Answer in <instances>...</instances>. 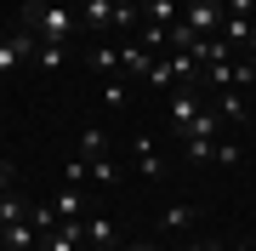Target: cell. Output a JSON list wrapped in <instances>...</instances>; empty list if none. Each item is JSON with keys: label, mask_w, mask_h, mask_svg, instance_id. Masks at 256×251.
<instances>
[{"label": "cell", "mask_w": 256, "mask_h": 251, "mask_svg": "<svg viewBox=\"0 0 256 251\" xmlns=\"http://www.w3.org/2000/svg\"><path fill=\"white\" fill-rule=\"evenodd\" d=\"M102 103H108V109L126 103V80H120V75H102Z\"/></svg>", "instance_id": "obj_20"}, {"label": "cell", "mask_w": 256, "mask_h": 251, "mask_svg": "<svg viewBox=\"0 0 256 251\" xmlns=\"http://www.w3.org/2000/svg\"><path fill=\"white\" fill-rule=\"evenodd\" d=\"M148 86H154V92H171V86H176V75H171V63H165V52L154 57V69H148V75H142Z\"/></svg>", "instance_id": "obj_17"}, {"label": "cell", "mask_w": 256, "mask_h": 251, "mask_svg": "<svg viewBox=\"0 0 256 251\" xmlns=\"http://www.w3.org/2000/svg\"><path fill=\"white\" fill-rule=\"evenodd\" d=\"M245 251H256V245H245Z\"/></svg>", "instance_id": "obj_28"}, {"label": "cell", "mask_w": 256, "mask_h": 251, "mask_svg": "<svg viewBox=\"0 0 256 251\" xmlns=\"http://www.w3.org/2000/svg\"><path fill=\"white\" fill-rule=\"evenodd\" d=\"M40 35L34 29H18V35H0V75H18V69H34Z\"/></svg>", "instance_id": "obj_2"}, {"label": "cell", "mask_w": 256, "mask_h": 251, "mask_svg": "<svg viewBox=\"0 0 256 251\" xmlns=\"http://www.w3.org/2000/svg\"><path fill=\"white\" fill-rule=\"evenodd\" d=\"M80 29L86 35H108L114 29V0H80Z\"/></svg>", "instance_id": "obj_7"}, {"label": "cell", "mask_w": 256, "mask_h": 251, "mask_svg": "<svg viewBox=\"0 0 256 251\" xmlns=\"http://www.w3.org/2000/svg\"><path fill=\"white\" fill-rule=\"evenodd\" d=\"M176 137H222V120H216V109L205 103V114H200V120H194L188 131H176Z\"/></svg>", "instance_id": "obj_15"}, {"label": "cell", "mask_w": 256, "mask_h": 251, "mask_svg": "<svg viewBox=\"0 0 256 251\" xmlns=\"http://www.w3.org/2000/svg\"><path fill=\"white\" fill-rule=\"evenodd\" d=\"M108 154V131L102 126H86V137H80V160H102Z\"/></svg>", "instance_id": "obj_14"}, {"label": "cell", "mask_w": 256, "mask_h": 251, "mask_svg": "<svg viewBox=\"0 0 256 251\" xmlns=\"http://www.w3.org/2000/svg\"><path fill=\"white\" fill-rule=\"evenodd\" d=\"M245 52H250V69H256V35H250V40H245Z\"/></svg>", "instance_id": "obj_25"}, {"label": "cell", "mask_w": 256, "mask_h": 251, "mask_svg": "<svg viewBox=\"0 0 256 251\" xmlns=\"http://www.w3.org/2000/svg\"><path fill=\"white\" fill-rule=\"evenodd\" d=\"M12 188H18V166H12V160H0V194H12Z\"/></svg>", "instance_id": "obj_24"}, {"label": "cell", "mask_w": 256, "mask_h": 251, "mask_svg": "<svg viewBox=\"0 0 256 251\" xmlns=\"http://www.w3.org/2000/svg\"><path fill=\"white\" fill-rule=\"evenodd\" d=\"M239 160H245V149H239V143H228V137H222V143H216V166H239Z\"/></svg>", "instance_id": "obj_21"}, {"label": "cell", "mask_w": 256, "mask_h": 251, "mask_svg": "<svg viewBox=\"0 0 256 251\" xmlns=\"http://www.w3.org/2000/svg\"><path fill=\"white\" fill-rule=\"evenodd\" d=\"M165 97H171V126H176V131H188V126L205 114V103H200V92H194V86H171Z\"/></svg>", "instance_id": "obj_4"}, {"label": "cell", "mask_w": 256, "mask_h": 251, "mask_svg": "<svg viewBox=\"0 0 256 251\" xmlns=\"http://www.w3.org/2000/svg\"><path fill=\"white\" fill-rule=\"evenodd\" d=\"M86 245H92V251H114L120 245V228H114V217H86Z\"/></svg>", "instance_id": "obj_10"}, {"label": "cell", "mask_w": 256, "mask_h": 251, "mask_svg": "<svg viewBox=\"0 0 256 251\" xmlns=\"http://www.w3.org/2000/svg\"><path fill=\"white\" fill-rule=\"evenodd\" d=\"M216 143L222 137H182V154L188 160H216Z\"/></svg>", "instance_id": "obj_19"}, {"label": "cell", "mask_w": 256, "mask_h": 251, "mask_svg": "<svg viewBox=\"0 0 256 251\" xmlns=\"http://www.w3.org/2000/svg\"><path fill=\"white\" fill-rule=\"evenodd\" d=\"M114 177H120V166H114L108 154H102V160H92V183H114Z\"/></svg>", "instance_id": "obj_22"}, {"label": "cell", "mask_w": 256, "mask_h": 251, "mask_svg": "<svg viewBox=\"0 0 256 251\" xmlns=\"http://www.w3.org/2000/svg\"><path fill=\"white\" fill-rule=\"evenodd\" d=\"M222 12L228 18H256V0H222Z\"/></svg>", "instance_id": "obj_23"}, {"label": "cell", "mask_w": 256, "mask_h": 251, "mask_svg": "<svg viewBox=\"0 0 256 251\" xmlns=\"http://www.w3.org/2000/svg\"><path fill=\"white\" fill-rule=\"evenodd\" d=\"M210 109H216V120H222V126H245V120H250V103L239 97L234 86H222V97L210 103Z\"/></svg>", "instance_id": "obj_9"}, {"label": "cell", "mask_w": 256, "mask_h": 251, "mask_svg": "<svg viewBox=\"0 0 256 251\" xmlns=\"http://www.w3.org/2000/svg\"><path fill=\"white\" fill-rule=\"evenodd\" d=\"M52 217H57V223H86V188L80 183H63L52 194Z\"/></svg>", "instance_id": "obj_5"}, {"label": "cell", "mask_w": 256, "mask_h": 251, "mask_svg": "<svg viewBox=\"0 0 256 251\" xmlns=\"http://www.w3.org/2000/svg\"><path fill=\"white\" fill-rule=\"evenodd\" d=\"M23 29H34L40 40H57V46H74V35H86V29H80V12H74L68 0H28Z\"/></svg>", "instance_id": "obj_1"}, {"label": "cell", "mask_w": 256, "mask_h": 251, "mask_svg": "<svg viewBox=\"0 0 256 251\" xmlns=\"http://www.w3.org/2000/svg\"><path fill=\"white\" fill-rule=\"evenodd\" d=\"M131 160H137L142 177H165V149H160L154 137H137V143H131Z\"/></svg>", "instance_id": "obj_8"}, {"label": "cell", "mask_w": 256, "mask_h": 251, "mask_svg": "<svg viewBox=\"0 0 256 251\" xmlns=\"http://www.w3.org/2000/svg\"><path fill=\"white\" fill-rule=\"evenodd\" d=\"M228 86H234V92L256 86V69H250V57H234V63H228Z\"/></svg>", "instance_id": "obj_18"}, {"label": "cell", "mask_w": 256, "mask_h": 251, "mask_svg": "<svg viewBox=\"0 0 256 251\" xmlns=\"http://www.w3.org/2000/svg\"><path fill=\"white\" fill-rule=\"evenodd\" d=\"M194 223H200V211H194V205H182V200L165 205V217H160V228H165V234H182V228H194Z\"/></svg>", "instance_id": "obj_12"}, {"label": "cell", "mask_w": 256, "mask_h": 251, "mask_svg": "<svg viewBox=\"0 0 256 251\" xmlns=\"http://www.w3.org/2000/svg\"><path fill=\"white\" fill-rule=\"evenodd\" d=\"M23 211H28V194H18V188H12V194H0V228H6V223H18Z\"/></svg>", "instance_id": "obj_16"}, {"label": "cell", "mask_w": 256, "mask_h": 251, "mask_svg": "<svg viewBox=\"0 0 256 251\" xmlns=\"http://www.w3.org/2000/svg\"><path fill=\"white\" fill-rule=\"evenodd\" d=\"M131 251H165V245H148V240H137V245H131Z\"/></svg>", "instance_id": "obj_26"}, {"label": "cell", "mask_w": 256, "mask_h": 251, "mask_svg": "<svg viewBox=\"0 0 256 251\" xmlns=\"http://www.w3.org/2000/svg\"><path fill=\"white\" fill-rule=\"evenodd\" d=\"M188 251H222V245H210V240H200V245H188Z\"/></svg>", "instance_id": "obj_27"}, {"label": "cell", "mask_w": 256, "mask_h": 251, "mask_svg": "<svg viewBox=\"0 0 256 251\" xmlns=\"http://www.w3.org/2000/svg\"><path fill=\"white\" fill-rule=\"evenodd\" d=\"M222 18H228V12H222V0H188V6H182V29H188L194 40L222 35Z\"/></svg>", "instance_id": "obj_3"}, {"label": "cell", "mask_w": 256, "mask_h": 251, "mask_svg": "<svg viewBox=\"0 0 256 251\" xmlns=\"http://www.w3.org/2000/svg\"><path fill=\"white\" fill-rule=\"evenodd\" d=\"M63 63H68V46H57V40H40V52H34V69H46V75H57Z\"/></svg>", "instance_id": "obj_13"}, {"label": "cell", "mask_w": 256, "mask_h": 251, "mask_svg": "<svg viewBox=\"0 0 256 251\" xmlns=\"http://www.w3.org/2000/svg\"><path fill=\"white\" fill-rule=\"evenodd\" d=\"M0 240H6V251H40V228H34V217H18V223H6L0 228Z\"/></svg>", "instance_id": "obj_6"}, {"label": "cell", "mask_w": 256, "mask_h": 251, "mask_svg": "<svg viewBox=\"0 0 256 251\" xmlns=\"http://www.w3.org/2000/svg\"><path fill=\"white\" fill-rule=\"evenodd\" d=\"M176 18H182L176 0H142V23H148V29H171Z\"/></svg>", "instance_id": "obj_11"}]
</instances>
